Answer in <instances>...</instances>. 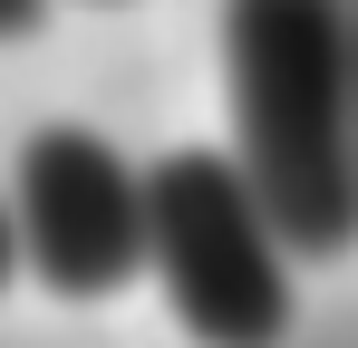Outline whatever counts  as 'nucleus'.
Returning <instances> with one entry per match:
<instances>
[{"label":"nucleus","instance_id":"obj_1","mask_svg":"<svg viewBox=\"0 0 358 348\" xmlns=\"http://www.w3.org/2000/svg\"><path fill=\"white\" fill-rule=\"evenodd\" d=\"M233 165L300 261L358 252V68L349 0H223Z\"/></svg>","mask_w":358,"mask_h":348},{"label":"nucleus","instance_id":"obj_2","mask_svg":"<svg viewBox=\"0 0 358 348\" xmlns=\"http://www.w3.org/2000/svg\"><path fill=\"white\" fill-rule=\"evenodd\" d=\"M155 252L145 281L165 290L175 329L194 348H281L300 319V252L262 213L233 145H175L145 165Z\"/></svg>","mask_w":358,"mask_h":348},{"label":"nucleus","instance_id":"obj_3","mask_svg":"<svg viewBox=\"0 0 358 348\" xmlns=\"http://www.w3.org/2000/svg\"><path fill=\"white\" fill-rule=\"evenodd\" d=\"M10 213H20V252H29V281L68 300V310H97L126 300L145 281V252H155V203H145V165H126L117 136L49 116L10 145L0 174Z\"/></svg>","mask_w":358,"mask_h":348},{"label":"nucleus","instance_id":"obj_4","mask_svg":"<svg viewBox=\"0 0 358 348\" xmlns=\"http://www.w3.org/2000/svg\"><path fill=\"white\" fill-rule=\"evenodd\" d=\"M29 271V252H20V213H10V194H0V290Z\"/></svg>","mask_w":358,"mask_h":348},{"label":"nucleus","instance_id":"obj_5","mask_svg":"<svg viewBox=\"0 0 358 348\" xmlns=\"http://www.w3.org/2000/svg\"><path fill=\"white\" fill-rule=\"evenodd\" d=\"M39 20H49V0H0V39H29Z\"/></svg>","mask_w":358,"mask_h":348},{"label":"nucleus","instance_id":"obj_6","mask_svg":"<svg viewBox=\"0 0 358 348\" xmlns=\"http://www.w3.org/2000/svg\"><path fill=\"white\" fill-rule=\"evenodd\" d=\"M349 68H358V10H349Z\"/></svg>","mask_w":358,"mask_h":348}]
</instances>
